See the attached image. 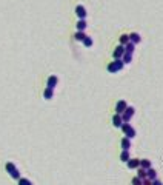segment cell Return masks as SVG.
<instances>
[{
    "label": "cell",
    "mask_w": 163,
    "mask_h": 185,
    "mask_svg": "<svg viewBox=\"0 0 163 185\" xmlns=\"http://www.w3.org/2000/svg\"><path fill=\"white\" fill-rule=\"evenodd\" d=\"M123 67H125L123 59H114V62H111L109 65H108V71H109L111 74H114V73L121 71V70H123Z\"/></svg>",
    "instance_id": "1"
},
{
    "label": "cell",
    "mask_w": 163,
    "mask_h": 185,
    "mask_svg": "<svg viewBox=\"0 0 163 185\" xmlns=\"http://www.w3.org/2000/svg\"><path fill=\"white\" fill-rule=\"evenodd\" d=\"M5 168H6V171H8V174L12 177V179H20V171L17 170V167L12 164V162H6V165H5Z\"/></svg>",
    "instance_id": "2"
},
{
    "label": "cell",
    "mask_w": 163,
    "mask_h": 185,
    "mask_svg": "<svg viewBox=\"0 0 163 185\" xmlns=\"http://www.w3.org/2000/svg\"><path fill=\"white\" fill-rule=\"evenodd\" d=\"M121 131H123V133H125V136L126 137H129V139H134L135 137V130L129 125V124H123V125H121Z\"/></svg>",
    "instance_id": "3"
},
{
    "label": "cell",
    "mask_w": 163,
    "mask_h": 185,
    "mask_svg": "<svg viewBox=\"0 0 163 185\" xmlns=\"http://www.w3.org/2000/svg\"><path fill=\"white\" fill-rule=\"evenodd\" d=\"M134 113H135V110H134L132 107H128V108L125 110V113L121 114V117H123V122H126V124H128V122L131 121V119H132Z\"/></svg>",
    "instance_id": "4"
},
{
    "label": "cell",
    "mask_w": 163,
    "mask_h": 185,
    "mask_svg": "<svg viewBox=\"0 0 163 185\" xmlns=\"http://www.w3.org/2000/svg\"><path fill=\"white\" fill-rule=\"evenodd\" d=\"M75 14H77V17L78 19H86V8L83 6V5H77L75 6Z\"/></svg>",
    "instance_id": "5"
},
{
    "label": "cell",
    "mask_w": 163,
    "mask_h": 185,
    "mask_svg": "<svg viewBox=\"0 0 163 185\" xmlns=\"http://www.w3.org/2000/svg\"><path fill=\"white\" fill-rule=\"evenodd\" d=\"M126 108H128V105H126L125 100H118V102L115 103V113H117V114H123Z\"/></svg>",
    "instance_id": "6"
},
{
    "label": "cell",
    "mask_w": 163,
    "mask_h": 185,
    "mask_svg": "<svg viewBox=\"0 0 163 185\" xmlns=\"http://www.w3.org/2000/svg\"><path fill=\"white\" fill-rule=\"evenodd\" d=\"M125 122H123V117H121V114H114V117H112V125L115 127V128H121V125H123Z\"/></svg>",
    "instance_id": "7"
},
{
    "label": "cell",
    "mask_w": 163,
    "mask_h": 185,
    "mask_svg": "<svg viewBox=\"0 0 163 185\" xmlns=\"http://www.w3.org/2000/svg\"><path fill=\"white\" fill-rule=\"evenodd\" d=\"M125 46L123 45H118L115 49H114V59H121V57H123L125 56Z\"/></svg>",
    "instance_id": "8"
},
{
    "label": "cell",
    "mask_w": 163,
    "mask_h": 185,
    "mask_svg": "<svg viewBox=\"0 0 163 185\" xmlns=\"http://www.w3.org/2000/svg\"><path fill=\"white\" fill-rule=\"evenodd\" d=\"M57 83H59V79H57V76H49L48 77V80H46V86L48 88H56L57 86Z\"/></svg>",
    "instance_id": "9"
},
{
    "label": "cell",
    "mask_w": 163,
    "mask_h": 185,
    "mask_svg": "<svg viewBox=\"0 0 163 185\" xmlns=\"http://www.w3.org/2000/svg\"><path fill=\"white\" fill-rule=\"evenodd\" d=\"M126 164H128V168L129 170H137L140 167V161L139 159H129Z\"/></svg>",
    "instance_id": "10"
},
{
    "label": "cell",
    "mask_w": 163,
    "mask_h": 185,
    "mask_svg": "<svg viewBox=\"0 0 163 185\" xmlns=\"http://www.w3.org/2000/svg\"><path fill=\"white\" fill-rule=\"evenodd\" d=\"M129 40H131L132 43L137 45V43H140L142 37H140V34H139V33H131V34H129Z\"/></svg>",
    "instance_id": "11"
},
{
    "label": "cell",
    "mask_w": 163,
    "mask_h": 185,
    "mask_svg": "<svg viewBox=\"0 0 163 185\" xmlns=\"http://www.w3.org/2000/svg\"><path fill=\"white\" fill-rule=\"evenodd\" d=\"M120 145H121V148H123V150H129V148H131V139L125 136L123 139H121Z\"/></svg>",
    "instance_id": "12"
},
{
    "label": "cell",
    "mask_w": 163,
    "mask_h": 185,
    "mask_svg": "<svg viewBox=\"0 0 163 185\" xmlns=\"http://www.w3.org/2000/svg\"><path fill=\"white\" fill-rule=\"evenodd\" d=\"M43 97L46 99V100H51L52 97H54V89L52 88H45V91H43Z\"/></svg>",
    "instance_id": "13"
},
{
    "label": "cell",
    "mask_w": 163,
    "mask_h": 185,
    "mask_svg": "<svg viewBox=\"0 0 163 185\" xmlns=\"http://www.w3.org/2000/svg\"><path fill=\"white\" fill-rule=\"evenodd\" d=\"M86 26H88V23H86L85 19H78V22H77V31H85Z\"/></svg>",
    "instance_id": "14"
},
{
    "label": "cell",
    "mask_w": 163,
    "mask_h": 185,
    "mask_svg": "<svg viewBox=\"0 0 163 185\" xmlns=\"http://www.w3.org/2000/svg\"><path fill=\"white\" fill-rule=\"evenodd\" d=\"M129 159H131V156H129V150H123V151H121V154H120V161L126 164Z\"/></svg>",
    "instance_id": "15"
},
{
    "label": "cell",
    "mask_w": 163,
    "mask_h": 185,
    "mask_svg": "<svg viewBox=\"0 0 163 185\" xmlns=\"http://www.w3.org/2000/svg\"><path fill=\"white\" fill-rule=\"evenodd\" d=\"M74 39L77 42H83L85 39H86V34H85V31H77L75 33V36H74Z\"/></svg>",
    "instance_id": "16"
},
{
    "label": "cell",
    "mask_w": 163,
    "mask_h": 185,
    "mask_svg": "<svg viewBox=\"0 0 163 185\" xmlns=\"http://www.w3.org/2000/svg\"><path fill=\"white\" fill-rule=\"evenodd\" d=\"M137 176H139L140 179H146V177H148V170L139 167V168H137Z\"/></svg>",
    "instance_id": "17"
},
{
    "label": "cell",
    "mask_w": 163,
    "mask_h": 185,
    "mask_svg": "<svg viewBox=\"0 0 163 185\" xmlns=\"http://www.w3.org/2000/svg\"><path fill=\"white\" fill-rule=\"evenodd\" d=\"M148 179H151V180H155V179H157V171H155L152 167L148 170Z\"/></svg>",
    "instance_id": "18"
},
{
    "label": "cell",
    "mask_w": 163,
    "mask_h": 185,
    "mask_svg": "<svg viewBox=\"0 0 163 185\" xmlns=\"http://www.w3.org/2000/svg\"><path fill=\"white\" fill-rule=\"evenodd\" d=\"M134 49H135V43L129 42V43H126V45H125V51L128 52V54H132V52H134Z\"/></svg>",
    "instance_id": "19"
},
{
    "label": "cell",
    "mask_w": 163,
    "mask_h": 185,
    "mask_svg": "<svg viewBox=\"0 0 163 185\" xmlns=\"http://www.w3.org/2000/svg\"><path fill=\"white\" fill-rule=\"evenodd\" d=\"M140 167L145 168V170H149V168H151V161H149V159H142L140 161Z\"/></svg>",
    "instance_id": "20"
},
{
    "label": "cell",
    "mask_w": 163,
    "mask_h": 185,
    "mask_svg": "<svg viewBox=\"0 0 163 185\" xmlns=\"http://www.w3.org/2000/svg\"><path fill=\"white\" fill-rule=\"evenodd\" d=\"M129 42H131V40H129V36H128V34H121V36H120V45L125 46V45L129 43Z\"/></svg>",
    "instance_id": "21"
},
{
    "label": "cell",
    "mask_w": 163,
    "mask_h": 185,
    "mask_svg": "<svg viewBox=\"0 0 163 185\" xmlns=\"http://www.w3.org/2000/svg\"><path fill=\"white\" fill-rule=\"evenodd\" d=\"M19 185H32V182L29 179H26V177H20L19 179Z\"/></svg>",
    "instance_id": "22"
},
{
    "label": "cell",
    "mask_w": 163,
    "mask_h": 185,
    "mask_svg": "<svg viewBox=\"0 0 163 185\" xmlns=\"http://www.w3.org/2000/svg\"><path fill=\"white\" fill-rule=\"evenodd\" d=\"M82 43H83L86 48H89V46H92V39H91L89 36H86V39H85V40L82 42Z\"/></svg>",
    "instance_id": "23"
},
{
    "label": "cell",
    "mask_w": 163,
    "mask_h": 185,
    "mask_svg": "<svg viewBox=\"0 0 163 185\" xmlns=\"http://www.w3.org/2000/svg\"><path fill=\"white\" fill-rule=\"evenodd\" d=\"M131 183H132V185H143V179H140L139 176H135V177L131 180Z\"/></svg>",
    "instance_id": "24"
},
{
    "label": "cell",
    "mask_w": 163,
    "mask_h": 185,
    "mask_svg": "<svg viewBox=\"0 0 163 185\" xmlns=\"http://www.w3.org/2000/svg\"><path fill=\"white\" fill-rule=\"evenodd\" d=\"M121 59H123L125 63H131V62H132V54H128V52H125V56L121 57Z\"/></svg>",
    "instance_id": "25"
},
{
    "label": "cell",
    "mask_w": 163,
    "mask_h": 185,
    "mask_svg": "<svg viewBox=\"0 0 163 185\" xmlns=\"http://www.w3.org/2000/svg\"><path fill=\"white\" fill-rule=\"evenodd\" d=\"M143 185H152V180L146 177V179H143Z\"/></svg>",
    "instance_id": "26"
},
{
    "label": "cell",
    "mask_w": 163,
    "mask_h": 185,
    "mask_svg": "<svg viewBox=\"0 0 163 185\" xmlns=\"http://www.w3.org/2000/svg\"><path fill=\"white\" fill-rule=\"evenodd\" d=\"M152 185H163V182H160L158 179H155V180H152Z\"/></svg>",
    "instance_id": "27"
}]
</instances>
